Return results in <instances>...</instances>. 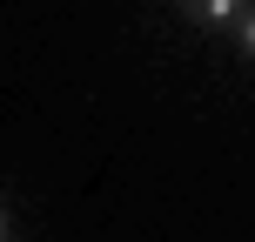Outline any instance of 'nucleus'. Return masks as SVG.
I'll return each instance as SVG.
<instances>
[{
    "label": "nucleus",
    "mask_w": 255,
    "mask_h": 242,
    "mask_svg": "<svg viewBox=\"0 0 255 242\" xmlns=\"http://www.w3.org/2000/svg\"><path fill=\"white\" fill-rule=\"evenodd\" d=\"M181 13H188V20H202V27H235L242 20V0H181Z\"/></svg>",
    "instance_id": "f257e3e1"
},
{
    "label": "nucleus",
    "mask_w": 255,
    "mask_h": 242,
    "mask_svg": "<svg viewBox=\"0 0 255 242\" xmlns=\"http://www.w3.org/2000/svg\"><path fill=\"white\" fill-rule=\"evenodd\" d=\"M235 27H242V54L255 61V7H249V13H242V20H235Z\"/></svg>",
    "instance_id": "f03ea898"
},
{
    "label": "nucleus",
    "mask_w": 255,
    "mask_h": 242,
    "mask_svg": "<svg viewBox=\"0 0 255 242\" xmlns=\"http://www.w3.org/2000/svg\"><path fill=\"white\" fill-rule=\"evenodd\" d=\"M0 242H7V209H0Z\"/></svg>",
    "instance_id": "7ed1b4c3"
}]
</instances>
